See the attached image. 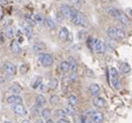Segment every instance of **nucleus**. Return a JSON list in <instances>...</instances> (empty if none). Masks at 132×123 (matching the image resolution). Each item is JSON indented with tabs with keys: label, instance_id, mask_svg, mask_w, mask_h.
Instances as JSON below:
<instances>
[{
	"label": "nucleus",
	"instance_id": "nucleus-1",
	"mask_svg": "<svg viewBox=\"0 0 132 123\" xmlns=\"http://www.w3.org/2000/svg\"><path fill=\"white\" fill-rule=\"evenodd\" d=\"M108 15L114 19H117L119 22H121L123 25L125 26H130V19L128 18V16L126 14H124L122 11L116 9V7H110L108 10Z\"/></svg>",
	"mask_w": 132,
	"mask_h": 123
},
{
	"label": "nucleus",
	"instance_id": "nucleus-2",
	"mask_svg": "<svg viewBox=\"0 0 132 123\" xmlns=\"http://www.w3.org/2000/svg\"><path fill=\"white\" fill-rule=\"evenodd\" d=\"M107 36L113 41H122L126 38V33L118 27H109L107 29Z\"/></svg>",
	"mask_w": 132,
	"mask_h": 123
},
{
	"label": "nucleus",
	"instance_id": "nucleus-3",
	"mask_svg": "<svg viewBox=\"0 0 132 123\" xmlns=\"http://www.w3.org/2000/svg\"><path fill=\"white\" fill-rule=\"evenodd\" d=\"M71 21L77 26H82V27H86L87 26V20H86L85 16L82 13H80L78 10L76 11V13L73 16V18L71 19Z\"/></svg>",
	"mask_w": 132,
	"mask_h": 123
},
{
	"label": "nucleus",
	"instance_id": "nucleus-4",
	"mask_svg": "<svg viewBox=\"0 0 132 123\" xmlns=\"http://www.w3.org/2000/svg\"><path fill=\"white\" fill-rule=\"evenodd\" d=\"M77 9L73 7V6H70L69 4H61L60 7H59V12L63 15L64 18H67V19H72L73 16L75 15Z\"/></svg>",
	"mask_w": 132,
	"mask_h": 123
},
{
	"label": "nucleus",
	"instance_id": "nucleus-5",
	"mask_svg": "<svg viewBox=\"0 0 132 123\" xmlns=\"http://www.w3.org/2000/svg\"><path fill=\"white\" fill-rule=\"evenodd\" d=\"M39 62L40 64L44 67H49V66H52L53 63H54V59H53V56L49 53H41L39 55Z\"/></svg>",
	"mask_w": 132,
	"mask_h": 123
},
{
	"label": "nucleus",
	"instance_id": "nucleus-6",
	"mask_svg": "<svg viewBox=\"0 0 132 123\" xmlns=\"http://www.w3.org/2000/svg\"><path fill=\"white\" fill-rule=\"evenodd\" d=\"M2 69H3V72L10 77L15 76L17 73V67L13 63H11V62H5L2 66Z\"/></svg>",
	"mask_w": 132,
	"mask_h": 123
},
{
	"label": "nucleus",
	"instance_id": "nucleus-7",
	"mask_svg": "<svg viewBox=\"0 0 132 123\" xmlns=\"http://www.w3.org/2000/svg\"><path fill=\"white\" fill-rule=\"evenodd\" d=\"M90 119L93 121V123H103L104 121V115L102 112L99 111H95V112H90Z\"/></svg>",
	"mask_w": 132,
	"mask_h": 123
},
{
	"label": "nucleus",
	"instance_id": "nucleus-8",
	"mask_svg": "<svg viewBox=\"0 0 132 123\" xmlns=\"http://www.w3.org/2000/svg\"><path fill=\"white\" fill-rule=\"evenodd\" d=\"M94 50L97 53H104L106 51V46H105L104 42H102L99 39H95L94 40Z\"/></svg>",
	"mask_w": 132,
	"mask_h": 123
},
{
	"label": "nucleus",
	"instance_id": "nucleus-9",
	"mask_svg": "<svg viewBox=\"0 0 132 123\" xmlns=\"http://www.w3.org/2000/svg\"><path fill=\"white\" fill-rule=\"evenodd\" d=\"M12 110H13V112H14L16 115H18V116H25V115H26V109L24 107V105H23L22 103L13 104Z\"/></svg>",
	"mask_w": 132,
	"mask_h": 123
},
{
	"label": "nucleus",
	"instance_id": "nucleus-10",
	"mask_svg": "<svg viewBox=\"0 0 132 123\" xmlns=\"http://www.w3.org/2000/svg\"><path fill=\"white\" fill-rule=\"evenodd\" d=\"M22 30H23V33L27 36L28 39H31L32 37H34V29H32V26H30L25 21L22 23Z\"/></svg>",
	"mask_w": 132,
	"mask_h": 123
},
{
	"label": "nucleus",
	"instance_id": "nucleus-11",
	"mask_svg": "<svg viewBox=\"0 0 132 123\" xmlns=\"http://www.w3.org/2000/svg\"><path fill=\"white\" fill-rule=\"evenodd\" d=\"M88 91H89L90 95H93L94 97H98L99 95H100V93H101V88H100V86L97 84V83H92L88 87Z\"/></svg>",
	"mask_w": 132,
	"mask_h": 123
},
{
	"label": "nucleus",
	"instance_id": "nucleus-12",
	"mask_svg": "<svg viewBox=\"0 0 132 123\" xmlns=\"http://www.w3.org/2000/svg\"><path fill=\"white\" fill-rule=\"evenodd\" d=\"M7 103L10 104H19V103H23V99L20 95H11L6 98Z\"/></svg>",
	"mask_w": 132,
	"mask_h": 123
},
{
	"label": "nucleus",
	"instance_id": "nucleus-13",
	"mask_svg": "<svg viewBox=\"0 0 132 123\" xmlns=\"http://www.w3.org/2000/svg\"><path fill=\"white\" fill-rule=\"evenodd\" d=\"M22 91H23L22 87H21L20 84H18V83H15V84H13V86L9 89L7 92H9L11 95H20V94L22 93Z\"/></svg>",
	"mask_w": 132,
	"mask_h": 123
},
{
	"label": "nucleus",
	"instance_id": "nucleus-14",
	"mask_svg": "<svg viewBox=\"0 0 132 123\" xmlns=\"http://www.w3.org/2000/svg\"><path fill=\"white\" fill-rule=\"evenodd\" d=\"M68 36H69V30L65 28V27H61L58 32V38L62 41V42H65L68 40Z\"/></svg>",
	"mask_w": 132,
	"mask_h": 123
},
{
	"label": "nucleus",
	"instance_id": "nucleus-15",
	"mask_svg": "<svg viewBox=\"0 0 132 123\" xmlns=\"http://www.w3.org/2000/svg\"><path fill=\"white\" fill-rule=\"evenodd\" d=\"M93 103H94V105H95L96 107H98V109H102V107H104V106L106 105V101H105V99L102 98V97H99V96L96 97V98L94 99Z\"/></svg>",
	"mask_w": 132,
	"mask_h": 123
},
{
	"label": "nucleus",
	"instance_id": "nucleus-16",
	"mask_svg": "<svg viewBox=\"0 0 132 123\" xmlns=\"http://www.w3.org/2000/svg\"><path fill=\"white\" fill-rule=\"evenodd\" d=\"M68 62H69V65H70V71H71L72 73H75V72L77 71V68H78V65H77L76 59H75L74 57L70 56L69 59H68Z\"/></svg>",
	"mask_w": 132,
	"mask_h": 123
},
{
	"label": "nucleus",
	"instance_id": "nucleus-17",
	"mask_svg": "<svg viewBox=\"0 0 132 123\" xmlns=\"http://www.w3.org/2000/svg\"><path fill=\"white\" fill-rule=\"evenodd\" d=\"M59 70L62 73H68L70 71V65H69V62L68 60H63L59 64Z\"/></svg>",
	"mask_w": 132,
	"mask_h": 123
},
{
	"label": "nucleus",
	"instance_id": "nucleus-18",
	"mask_svg": "<svg viewBox=\"0 0 132 123\" xmlns=\"http://www.w3.org/2000/svg\"><path fill=\"white\" fill-rule=\"evenodd\" d=\"M42 82H43V78L41 76H36L31 81V88L32 89H38L41 86Z\"/></svg>",
	"mask_w": 132,
	"mask_h": 123
},
{
	"label": "nucleus",
	"instance_id": "nucleus-19",
	"mask_svg": "<svg viewBox=\"0 0 132 123\" xmlns=\"http://www.w3.org/2000/svg\"><path fill=\"white\" fill-rule=\"evenodd\" d=\"M46 103H47V100L43 95H38L36 97V104H38V105L43 107L44 105H46Z\"/></svg>",
	"mask_w": 132,
	"mask_h": 123
},
{
	"label": "nucleus",
	"instance_id": "nucleus-20",
	"mask_svg": "<svg viewBox=\"0 0 132 123\" xmlns=\"http://www.w3.org/2000/svg\"><path fill=\"white\" fill-rule=\"evenodd\" d=\"M34 19H35L36 23H38V24H40V25H43V24H45V22H46V18H45L43 15H41V14L35 15V16H34Z\"/></svg>",
	"mask_w": 132,
	"mask_h": 123
},
{
	"label": "nucleus",
	"instance_id": "nucleus-21",
	"mask_svg": "<svg viewBox=\"0 0 132 123\" xmlns=\"http://www.w3.org/2000/svg\"><path fill=\"white\" fill-rule=\"evenodd\" d=\"M45 24H46L47 27L50 28V29H54V28L56 27V24H55L54 20H53L51 17H46V22H45Z\"/></svg>",
	"mask_w": 132,
	"mask_h": 123
},
{
	"label": "nucleus",
	"instance_id": "nucleus-22",
	"mask_svg": "<svg viewBox=\"0 0 132 123\" xmlns=\"http://www.w3.org/2000/svg\"><path fill=\"white\" fill-rule=\"evenodd\" d=\"M11 50H12L14 53H19V52L21 51V47H20L19 43L16 42V41H13L12 44H11Z\"/></svg>",
	"mask_w": 132,
	"mask_h": 123
},
{
	"label": "nucleus",
	"instance_id": "nucleus-23",
	"mask_svg": "<svg viewBox=\"0 0 132 123\" xmlns=\"http://www.w3.org/2000/svg\"><path fill=\"white\" fill-rule=\"evenodd\" d=\"M130 70H131V68H130L129 64H127V63H121L120 64V71L122 73H125V74L126 73H129Z\"/></svg>",
	"mask_w": 132,
	"mask_h": 123
},
{
	"label": "nucleus",
	"instance_id": "nucleus-24",
	"mask_svg": "<svg viewBox=\"0 0 132 123\" xmlns=\"http://www.w3.org/2000/svg\"><path fill=\"white\" fill-rule=\"evenodd\" d=\"M68 103H69V105H71V106H76L77 104H78V98H77V96H75V95H71V96H69V98H68Z\"/></svg>",
	"mask_w": 132,
	"mask_h": 123
},
{
	"label": "nucleus",
	"instance_id": "nucleus-25",
	"mask_svg": "<svg viewBox=\"0 0 132 123\" xmlns=\"http://www.w3.org/2000/svg\"><path fill=\"white\" fill-rule=\"evenodd\" d=\"M49 102H50V104L53 105V106L58 105V104L60 103V98H59V96H57V95H52V96L50 97Z\"/></svg>",
	"mask_w": 132,
	"mask_h": 123
},
{
	"label": "nucleus",
	"instance_id": "nucleus-26",
	"mask_svg": "<svg viewBox=\"0 0 132 123\" xmlns=\"http://www.w3.org/2000/svg\"><path fill=\"white\" fill-rule=\"evenodd\" d=\"M57 86H58V80L56 78H51L48 82V88L50 90H55L57 88Z\"/></svg>",
	"mask_w": 132,
	"mask_h": 123
},
{
	"label": "nucleus",
	"instance_id": "nucleus-27",
	"mask_svg": "<svg viewBox=\"0 0 132 123\" xmlns=\"http://www.w3.org/2000/svg\"><path fill=\"white\" fill-rule=\"evenodd\" d=\"M110 82H111V86H112L113 89L119 90L121 88V83H120V79L119 78H112V77H110Z\"/></svg>",
	"mask_w": 132,
	"mask_h": 123
},
{
	"label": "nucleus",
	"instance_id": "nucleus-28",
	"mask_svg": "<svg viewBox=\"0 0 132 123\" xmlns=\"http://www.w3.org/2000/svg\"><path fill=\"white\" fill-rule=\"evenodd\" d=\"M41 115H42V117H43L45 120H48V119H50V117H51V111H50L49 109H43Z\"/></svg>",
	"mask_w": 132,
	"mask_h": 123
},
{
	"label": "nucleus",
	"instance_id": "nucleus-29",
	"mask_svg": "<svg viewBox=\"0 0 132 123\" xmlns=\"http://www.w3.org/2000/svg\"><path fill=\"white\" fill-rule=\"evenodd\" d=\"M54 115H55V117H57L58 119H61V118H64L65 116H67V113L64 112V110H60V109H58V110L55 111Z\"/></svg>",
	"mask_w": 132,
	"mask_h": 123
},
{
	"label": "nucleus",
	"instance_id": "nucleus-30",
	"mask_svg": "<svg viewBox=\"0 0 132 123\" xmlns=\"http://www.w3.org/2000/svg\"><path fill=\"white\" fill-rule=\"evenodd\" d=\"M14 27L13 26H9V27H6V30H5V35H6V37L7 38H10V39H12L13 37H14Z\"/></svg>",
	"mask_w": 132,
	"mask_h": 123
},
{
	"label": "nucleus",
	"instance_id": "nucleus-31",
	"mask_svg": "<svg viewBox=\"0 0 132 123\" xmlns=\"http://www.w3.org/2000/svg\"><path fill=\"white\" fill-rule=\"evenodd\" d=\"M25 22L28 23L30 26L34 27L36 25V21L34 19V17H30V16H25Z\"/></svg>",
	"mask_w": 132,
	"mask_h": 123
},
{
	"label": "nucleus",
	"instance_id": "nucleus-32",
	"mask_svg": "<svg viewBox=\"0 0 132 123\" xmlns=\"http://www.w3.org/2000/svg\"><path fill=\"white\" fill-rule=\"evenodd\" d=\"M32 49H34V52H40L44 49V46L41 43H36L34 45V47H32Z\"/></svg>",
	"mask_w": 132,
	"mask_h": 123
},
{
	"label": "nucleus",
	"instance_id": "nucleus-33",
	"mask_svg": "<svg viewBox=\"0 0 132 123\" xmlns=\"http://www.w3.org/2000/svg\"><path fill=\"white\" fill-rule=\"evenodd\" d=\"M109 73H110V77H112V78H119V72H118V70L116 68H113V67L110 68Z\"/></svg>",
	"mask_w": 132,
	"mask_h": 123
},
{
	"label": "nucleus",
	"instance_id": "nucleus-34",
	"mask_svg": "<svg viewBox=\"0 0 132 123\" xmlns=\"http://www.w3.org/2000/svg\"><path fill=\"white\" fill-rule=\"evenodd\" d=\"M32 113L34 114H36V115H39L40 113H42V106H40V105H38V104H36L34 107H32Z\"/></svg>",
	"mask_w": 132,
	"mask_h": 123
},
{
	"label": "nucleus",
	"instance_id": "nucleus-35",
	"mask_svg": "<svg viewBox=\"0 0 132 123\" xmlns=\"http://www.w3.org/2000/svg\"><path fill=\"white\" fill-rule=\"evenodd\" d=\"M69 1L73 6H80L82 3L81 0H69Z\"/></svg>",
	"mask_w": 132,
	"mask_h": 123
},
{
	"label": "nucleus",
	"instance_id": "nucleus-36",
	"mask_svg": "<svg viewBox=\"0 0 132 123\" xmlns=\"http://www.w3.org/2000/svg\"><path fill=\"white\" fill-rule=\"evenodd\" d=\"M73 106H71V105H69V106H67L64 109V112L67 113V115H73L74 114V110L72 109Z\"/></svg>",
	"mask_w": 132,
	"mask_h": 123
},
{
	"label": "nucleus",
	"instance_id": "nucleus-37",
	"mask_svg": "<svg viewBox=\"0 0 132 123\" xmlns=\"http://www.w3.org/2000/svg\"><path fill=\"white\" fill-rule=\"evenodd\" d=\"M94 40H95V39H92V38H88V39H87V46H88L92 50H94Z\"/></svg>",
	"mask_w": 132,
	"mask_h": 123
},
{
	"label": "nucleus",
	"instance_id": "nucleus-38",
	"mask_svg": "<svg viewBox=\"0 0 132 123\" xmlns=\"http://www.w3.org/2000/svg\"><path fill=\"white\" fill-rule=\"evenodd\" d=\"M81 123H93V121H92V119L89 120V118H87V116H82Z\"/></svg>",
	"mask_w": 132,
	"mask_h": 123
},
{
	"label": "nucleus",
	"instance_id": "nucleus-39",
	"mask_svg": "<svg viewBox=\"0 0 132 123\" xmlns=\"http://www.w3.org/2000/svg\"><path fill=\"white\" fill-rule=\"evenodd\" d=\"M20 71H21L22 73H26V72L28 71V66H27V65H22V66L20 67Z\"/></svg>",
	"mask_w": 132,
	"mask_h": 123
},
{
	"label": "nucleus",
	"instance_id": "nucleus-40",
	"mask_svg": "<svg viewBox=\"0 0 132 123\" xmlns=\"http://www.w3.org/2000/svg\"><path fill=\"white\" fill-rule=\"evenodd\" d=\"M56 19H57V21H58V22H62L63 15H62L61 13H57V15H56Z\"/></svg>",
	"mask_w": 132,
	"mask_h": 123
},
{
	"label": "nucleus",
	"instance_id": "nucleus-41",
	"mask_svg": "<svg viewBox=\"0 0 132 123\" xmlns=\"http://www.w3.org/2000/svg\"><path fill=\"white\" fill-rule=\"evenodd\" d=\"M57 123H71L68 119H65V118H61V119H58Z\"/></svg>",
	"mask_w": 132,
	"mask_h": 123
},
{
	"label": "nucleus",
	"instance_id": "nucleus-42",
	"mask_svg": "<svg viewBox=\"0 0 132 123\" xmlns=\"http://www.w3.org/2000/svg\"><path fill=\"white\" fill-rule=\"evenodd\" d=\"M39 88H40V90H41L42 92H43V91H47V87L44 84V82H42V83H41V86H40Z\"/></svg>",
	"mask_w": 132,
	"mask_h": 123
},
{
	"label": "nucleus",
	"instance_id": "nucleus-43",
	"mask_svg": "<svg viewBox=\"0 0 132 123\" xmlns=\"http://www.w3.org/2000/svg\"><path fill=\"white\" fill-rule=\"evenodd\" d=\"M67 41H69V42H72L73 41V35L71 33H69V36H68V40Z\"/></svg>",
	"mask_w": 132,
	"mask_h": 123
},
{
	"label": "nucleus",
	"instance_id": "nucleus-44",
	"mask_svg": "<svg viewBox=\"0 0 132 123\" xmlns=\"http://www.w3.org/2000/svg\"><path fill=\"white\" fill-rule=\"evenodd\" d=\"M4 42V38H3V34L1 33V32H0V44H1V43H3Z\"/></svg>",
	"mask_w": 132,
	"mask_h": 123
},
{
	"label": "nucleus",
	"instance_id": "nucleus-45",
	"mask_svg": "<svg viewBox=\"0 0 132 123\" xmlns=\"http://www.w3.org/2000/svg\"><path fill=\"white\" fill-rule=\"evenodd\" d=\"M46 123H55L53 120H51V119H48V120H46Z\"/></svg>",
	"mask_w": 132,
	"mask_h": 123
},
{
	"label": "nucleus",
	"instance_id": "nucleus-46",
	"mask_svg": "<svg viewBox=\"0 0 132 123\" xmlns=\"http://www.w3.org/2000/svg\"><path fill=\"white\" fill-rule=\"evenodd\" d=\"M7 2V0H0V3L1 4H5Z\"/></svg>",
	"mask_w": 132,
	"mask_h": 123
},
{
	"label": "nucleus",
	"instance_id": "nucleus-47",
	"mask_svg": "<svg viewBox=\"0 0 132 123\" xmlns=\"http://www.w3.org/2000/svg\"><path fill=\"white\" fill-rule=\"evenodd\" d=\"M22 123H31V122H30L29 120H27V119H26V120H23V122H22Z\"/></svg>",
	"mask_w": 132,
	"mask_h": 123
},
{
	"label": "nucleus",
	"instance_id": "nucleus-48",
	"mask_svg": "<svg viewBox=\"0 0 132 123\" xmlns=\"http://www.w3.org/2000/svg\"><path fill=\"white\" fill-rule=\"evenodd\" d=\"M2 16V10H1V7H0V17Z\"/></svg>",
	"mask_w": 132,
	"mask_h": 123
},
{
	"label": "nucleus",
	"instance_id": "nucleus-49",
	"mask_svg": "<svg viewBox=\"0 0 132 123\" xmlns=\"http://www.w3.org/2000/svg\"><path fill=\"white\" fill-rule=\"evenodd\" d=\"M37 123H43V121H42V120H39V121H38Z\"/></svg>",
	"mask_w": 132,
	"mask_h": 123
},
{
	"label": "nucleus",
	"instance_id": "nucleus-50",
	"mask_svg": "<svg viewBox=\"0 0 132 123\" xmlns=\"http://www.w3.org/2000/svg\"><path fill=\"white\" fill-rule=\"evenodd\" d=\"M3 123H12V122H10V121H4Z\"/></svg>",
	"mask_w": 132,
	"mask_h": 123
},
{
	"label": "nucleus",
	"instance_id": "nucleus-51",
	"mask_svg": "<svg viewBox=\"0 0 132 123\" xmlns=\"http://www.w3.org/2000/svg\"><path fill=\"white\" fill-rule=\"evenodd\" d=\"M108 1H114V0H108Z\"/></svg>",
	"mask_w": 132,
	"mask_h": 123
},
{
	"label": "nucleus",
	"instance_id": "nucleus-52",
	"mask_svg": "<svg viewBox=\"0 0 132 123\" xmlns=\"http://www.w3.org/2000/svg\"><path fill=\"white\" fill-rule=\"evenodd\" d=\"M16 1H21V0H16Z\"/></svg>",
	"mask_w": 132,
	"mask_h": 123
},
{
	"label": "nucleus",
	"instance_id": "nucleus-53",
	"mask_svg": "<svg viewBox=\"0 0 132 123\" xmlns=\"http://www.w3.org/2000/svg\"><path fill=\"white\" fill-rule=\"evenodd\" d=\"M58 1H59V0H58Z\"/></svg>",
	"mask_w": 132,
	"mask_h": 123
}]
</instances>
